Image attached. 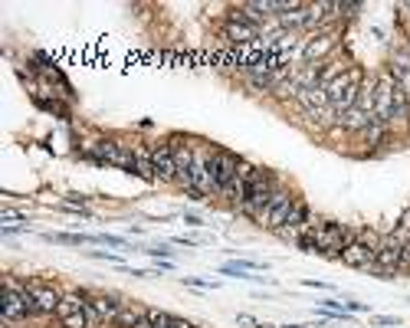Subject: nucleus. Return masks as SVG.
Segmentation results:
<instances>
[{"instance_id":"obj_3","label":"nucleus","mask_w":410,"mask_h":328,"mask_svg":"<svg viewBox=\"0 0 410 328\" xmlns=\"http://www.w3.org/2000/svg\"><path fill=\"white\" fill-rule=\"evenodd\" d=\"M292 203H296V197L289 194V190L276 188V194L269 197V203L262 207V214L256 217V224L266 230H283L289 220V210H292Z\"/></svg>"},{"instance_id":"obj_25","label":"nucleus","mask_w":410,"mask_h":328,"mask_svg":"<svg viewBox=\"0 0 410 328\" xmlns=\"http://www.w3.org/2000/svg\"><path fill=\"white\" fill-rule=\"evenodd\" d=\"M184 224H190V227H200V224H204V220H200L197 214H187V217H184Z\"/></svg>"},{"instance_id":"obj_1","label":"nucleus","mask_w":410,"mask_h":328,"mask_svg":"<svg viewBox=\"0 0 410 328\" xmlns=\"http://www.w3.org/2000/svg\"><path fill=\"white\" fill-rule=\"evenodd\" d=\"M361 86H364V82H361V69H358V66L345 69L335 82H328V86H325V92H328V105H332L338 115L348 112V109H355Z\"/></svg>"},{"instance_id":"obj_27","label":"nucleus","mask_w":410,"mask_h":328,"mask_svg":"<svg viewBox=\"0 0 410 328\" xmlns=\"http://www.w3.org/2000/svg\"><path fill=\"white\" fill-rule=\"evenodd\" d=\"M236 322H240V325H247V328H253V325H256V322H253V318H249V316H240V318H236Z\"/></svg>"},{"instance_id":"obj_12","label":"nucleus","mask_w":410,"mask_h":328,"mask_svg":"<svg viewBox=\"0 0 410 328\" xmlns=\"http://www.w3.org/2000/svg\"><path fill=\"white\" fill-rule=\"evenodd\" d=\"M89 302H92V309L99 312L102 322H112V325H115V318H118V312H122V305H125V302H118V299H112V295H92Z\"/></svg>"},{"instance_id":"obj_23","label":"nucleus","mask_w":410,"mask_h":328,"mask_svg":"<svg viewBox=\"0 0 410 328\" xmlns=\"http://www.w3.org/2000/svg\"><path fill=\"white\" fill-rule=\"evenodd\" d=\"M145 253H151V256H171L175 250H168V246H154V250H145Z\"/></svg>"},{"instance_id":"obj_16","label":"nucleus","mask_w":410,"mask_h":328,"mask_svg":"<svg viewBox=\"0 0 410 328\" xmlns=\"http://www.w3.org/2000/svg\"><path fill=\"white\" fill-rule=\"evenodd\" d=\"M132 152H135V174L145 177V181H158L154 164H151V152H145V148H132Z\"/></svg>"},{"instance_id":"obj_15","label":"nucleus","mask_w":410,"mask_h":328,"mask_svg":"<svg viewBox=\"0 0 410 328\" xmlns=\"http://www.w3.org/2000/svg\"><path fill=\"white\" fill-rule=\"evenodd\" d=\"M148 316V309H141V305H122V312H118V318H115V325L118 328H135L141 318Z\"/></svg>"},{"instance_id":"obj_20","label":"nucleus","mask_w":410,"mask_h":328,"mask_svg":"<svg viewBox=\"0 0 410 328\" xmlns=\"http://www.w3.org/2000/svg\"><path fill=\"white\" fill-rule=\"evenodd\" d=\"M148 318H151V328H171V318L168 312H158V309H148Z\"/></svg>"},{"instance_id":"obj_6","label":"nucleus","mask_w":410,"mask_h":328,"mask_svg":"<svg viewBox=\"0 0 410 328\" xmlns=\"http://www.w3.org/2000/svg\"><path fill=\"white\" fill-rule=\"evenodd\" d=\"M315 224H319V220H315V217L309 214V203H305V201H298V197H296V203H292V210H289L286 227H283V230H276V233H279L283 240H292V243H296L298 237H305V233H309V230L315 227Z\"/></svg>"},{"instance_id":"obj_10","label":"nucleus","mask_w":410,"mask_h":328,"mask_svg":"<svg viewBox=\"0 0 410 328\" xmlns=\"http://www.w3.org/2000/svg\"><path fill=\"white\" fill-rule=\"evenodd\" d=\"M335 43H338V37L328 30V33H315L312 39H305V46H302V60L309 66H315L319 60H325L328 53L335 50Z\"/></svg>"},{"instance_id":"obj_13","label":"nucleus","mask_w":410,"mask_h":328,"mask_svg":"<svg viewBox=\"0 0 410 328\" xmlns=\"http://www.w3.org/2000/svg\"><path fill=\"white\" fill-rule=\"evenodd\" d=\"M371 122H374V115H368L364 109H358V105H355V109H348V112L338 115V125L348 128V131H364V128L371 125Z\"/></svg>"},{"instance_id":"obj_17","label":"nucleus","mask_w":410,"mask_h":328,"mask_svg":"<svg viewBox=\"0 0 410 328\" xmlns=\"http://www.w3.org/2000/svg\"><path fill=\"white\" fill-rule=\"evenodd\" d=\"M82 305H86V295L69 292V295H62L60 309H56V318H66V316H73V312H82Z\"/></svg>"},{"instance_id":"obj_9","label":"nucleus","mask_w":410,"mask_h":328,"mask_svg":"<svg viewBox=\"0 0 410 328\" xmlns=\"http://www.w3.org/2000/svg\"><path fill=\"white\" fill-rule=\"evenodd\" d=\"M151 164H154L158 181H177V161H175V152H171L168 141H161V145L151 148Z\"/></svg>"},{"instance_id":"obj_5","label":"nucleus","mask_w":410,"mask_h":328,"mask_svg":"<svg viewBox=\"0 0 410 328\" xmlns=\"http://www.w3.org/2000/svg\"><path fill=\"white\" fill-rule=\"evenodd\" d=\"M89 154H92L96 161L115 164V167H122L128 174H135V152H128L118 141H96V145L89 148Z\"/></svg>"},{"instance_id":"obj_26","label":"nucleus","mask_w":410,"mask_h":328,"mask_svg":"<svg viewBox=\"0 0 410 328\" xmlns=\"http://www.w3.org/2000/svg\"><path fill=\"white\" fill-rule=\"evenodd\" d=\"M374 322H377V325H398V318H387V316H377Z\"/></svg>"},{"instance_id":"obj_18","label":"nucleus","mask_w":410,"mask_h":328,"mask_svg":"<svg viewBox=\"0 0 410 328\" xmlns=\"http://www.w3.org/2000/svg\"><path fill=\"white\" fill-rule=\"evenodd\" d=\"M361 138H364V145H368V148H377V145H384V138H387V125H381V122H371V125L361 131Z\"/></svg>"},{"instance_id":"obj_11","label":"nucleus","mask_w":410,"mask_h":328,"mask_svg":"<svg viewBox=\"0 0 410 328\" xmlns=\"http://www.w3.org/2000/svg\"><path fill=\"white\" fill-rule=\"evenodd\" d=\"M345 266H355V269H374V263H377V253L371 250V246H364L361 240L348 243L345 250H341V256H338Z\"/></svg>"},{"instance_id":"obj_28","label":"nucleus","mask_w":410,"mask_h":328,"mask_svg":"<svg viewBox=\"0 0 410 328\" xmlns=\"http://www.w3.org/2000/svg\"><path fill=\"white\" fill-rule=\"evenodd\" d=\"M135 328H151V318L148 316H145V318H141V322H138V325Z\"/></svg>"},{"instance_id":"obj_2","label":"nucleus","mask_w":410,"mask_h":328,"mask_svg":"<svg viewBox=\"0 0 410 328\" xmlns=\"http://www.w3.org/2000/svg\"><path fill=\"white\" fill-rule=\"evenodd\" d=\"M273 184H276V177L269 174V171H260V167H256V171H253V177H249L247 197H243V203H240V210L256 220V217L262 214V207L269 203V197L276 194Z\"/></svg>"},{"instance_id":"obj_24","label":"nucleus","mask_w":410,"mask_h":328,"mask_svg":"<svg viewBox=\"0 0 410 328\" xmlns=\"http://www.w3.org/2000/svg\"><path fill=\"white\" fill-rule=\"evenodd\" d=\"M171 328H194L187 318H171Z\"/></svg>"},{"instance_id":"obj_22","label":"nucleus","mask_w":410,"mask_h":328,"mask_svg":"<svg viewBox=\"0 0 410 328\" xmlns=\"http://www.w3.org/2000/svg\"><path fill=\"white\" fill-rule=\"evenodd\" d=\"M400 269H410V240L404 243V253H400Z\"/></svg>"},{"instance_id":"obj_14","label":"nucleus","mask_w":410,"mask_h":328,"mask_svg":"<svg viewBox=\"0 0 410 328\" xmlns=\"http://www.w3.org/2000/svg\"><path fill=\"white\" fill-rule=\"evenodd\" d=\"M226 39H230V43H253V39H260V30L249 24L230 20V24H226Z\"/></svg>"},{"instance_id":"obj_8","label":"nucleus","mask_w":410,"mask_h":328,"mask_svg":"<svg viewBox=\"0 0 410 328\" xmlns=\"http://www.w3.org/2000/svg\"><path fill=\"white\" fill-rule=\"evenodd\" d=\"M26 292L33 295V302H37V312L39 316H56V309H60L62 295L53 286H46V282H37V279H30V282H24Z\"/></svg>"},{"instance_id":"obj_4","label":"nucleus","mask_w":410,"mask_h":328,"mask_svg":"<svg viewBox=\"0 0 410 328\" xmlns=\"http://www.w3.org/2000/svg\"><path fill=\"white\" fill-rule=\"evenodd\" d=\"M236 167H240V158H236V154H230V152H211L207 154V174H211L217 194L236 177Z\"/></svg>"},{"instance_id":"obj_21","label":"nucleus","mask_w":410,"mask_h":328,"mask_svg":"<svg viewBox=\"0 0 410 328\" xmlns=\"http://www.w3.org/2000/svg\"><path fill=\"white\" fill-rule=\"evenodd\" d=\"M358 240L364 243V246H371V250L377 253V246H381V240H384V237H377L374 230H358Z\"/></svg>"},{"instance_id":"obj_19","label":"nucleus","mask_w":410,"mask_h":328,"mask_svg":"<svg viewBox=\"0 0 410 328\" xmlns=\"http://www.w3.org/2000/svg\"><path fill=\"white\" fill-rule=\"evenodd\" d=\"M60 325L62 328H89V318H86V312H73V316L60 318Z\"/></svg>"},{"instance_id":"obj_7","label":"nucleus","mask_w":410,"mask_h":328,"mask_svg":"<svg viewBox=\"0 0 410 328\" xmlns=\"http://www.w3.org/2000/svg\"><path fill=\"white\" fill-rule=\"evenodd\" d=\"M394 89H398V82H394V76H381L377 82H374V122H381V125H394L391 122V109H394Z\"/></svg>"}]
</instances>
